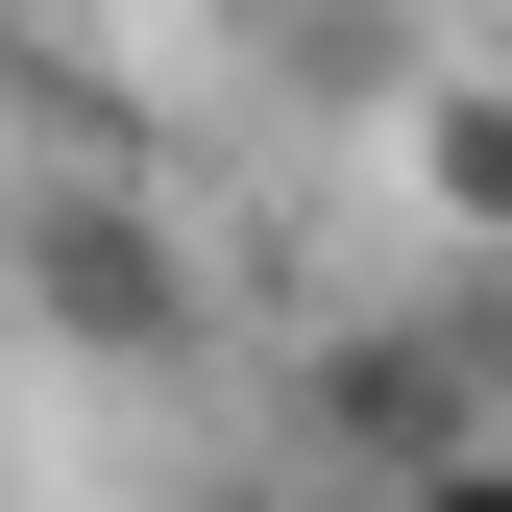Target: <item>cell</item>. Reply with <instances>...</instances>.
I'll list each match as a JSON object with an SVG mask.
<instances>
[{
	"mask_svg": "<svg viewBox=\"0 0 512 512\" xmlns=\"http://www.w3.org/2000/svg\"><path fill=\"white\" fill-rule=\"evenodd\" d=\"M391 512H512V439H488V464H439V488H391Z\"/></svg>",
	"mask_w": 512,
	"mask_h": 512,
	"instance_id": "cell-3",
	"label": "cell"
},
{
	"mask_svg": "<svg viewBox=\"0 0 512 512\" xmlns=\"http://www.w3.org/2000/svg\"><path fill=\"white\" fill-rule=\"evenodd\" d=\"M415 196L464 244H512V74H415Z\"/></svg>",
	"mask_w": 512,
	"mask_h": 512,
	"instance_id": "cell-2",
	"label": "cell"
},
{
	"mask_svg": "<svg viewBox=\"0 0 512 512\" xmlns=\"http://www.w3.org/2000/svg\"><path fill=\"white\" fill-rule=\"evenodd\" d=\"M196 512H342V488H293V464H269V488H196Z\"/></svg>",
	"mask_w": 512,
	"mask_h": 512,
	"instance_id": "cell-4",
	"label": "cell"
},
{
	"mask_svg": "<svg viewBox=\"0 0 512 512\" xmlns=\"http://www.w3.org/2000/svg\"><path fill=\"white\" fill-rule=\"evenodd\" d=\"M25 317L74 366H196L220 293H196V244H171V171H25Z\"/></svg>",
	"mask_w": 512,
	"mask_h": 512,
	"instance_id": "cell-1",
	"label": "cell"
}]
</instances>
